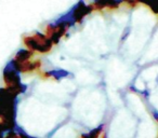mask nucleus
I'll return each instance as SVG.
<instances>
[{
	"instance_id": "1",
	"label": "nucleus",
	"mask_w": 158,
	"mask_h": 138,
	"mask_svg": "<svg viewBox=\"0 0 158 138\" xmlns=\"http://www.w3.org/2000/svg\"><path fill=\"white\" fill-rule=\"evenodd\" d=\"M18 96L13 95L6 88H0V121L9 129L13 131L16 126Z\"/></svg>"
},
{
	"instance_id": "2",
	"label": "nucleus",
	"mask_w": 158,
	"mask_h": 138,
	"mask_svg": "<svg viewBox=\"0 0 158 138\" xmlns=\"http://www.w3.org/2000/svg\"><path fill=\"white\" fill-rule=\"evenodd\" d=\"M2 77L6 85L5 88L15 96L24 94L27 91V85L22 83V81H21V73L18 70L13 58L8 61L7 65L5 66L2 71Z\"/></svg>"
},
{
	"instance_id": "3",
	"label": "nucleus",
	"mask_w": 158,
	"mask_h": 138,
	"mask_svg": "<svg viewBox=\"0 0 158 138\" xmlns=\"http://www.w3.org/2000/svg\"><path fill=\"white\" fill-rule=\"evenodd\" d=\"M23 41L26 48L34 53H48L53 46L51 40L41 33H35L31 36H26L24 37Z\"/></svg>"
},
{
	"instance_id": "4",
	"label": "nucleus",
	"mask_w": 158,
	"mask_h": 138,
	"mask_svg": "<svg viewBox=\"0 0 158 138\" xmlns=\"http://www.w3.org/2000/svg\"><path fill=\"white\" fill-rule=\"evenodd\" d=\"M69 25L66 23H51L46 28V36L51 40L53 44H57L61 40V38L66 34L67 29L69 28Z\"/></svg>"
},
{
	"instance_id": "5",
	"label": "nucleus",
	"mask_w": 158,
	"mask_h": 138,
	"mask_svg": "<svg viewBox=\"0 0 158 138\" xmlns=\"http://www.w3.org/2000/svg\"><path fill=\"white\" fill-rule=\"evenodd\" d=\"M72 9L75 23H80L90 12H92L94 10L92 3L91 5H86V2H84V1L77 2Z\"/></svg>"
},
{
	"instance_id": "6",
	"label": "nucleus",
	"mask_w": 158,
	"mask_h": 138,
	"mask_svg": "<svg viewBox=\"0 0 158 138\" xmlns=\"http://www.w3.org/2000/svg\"><path fill=\"white\" fill-rule=\"evenodd\" d=\"M34 56V52L29 51L28 49H20V50L16 52L14 59L19 63H24V61H31Z\"/></svg>"
},
{
	"instance_id": "7",
	"label": "nucleus",
	"mask_w": 158,
	"mask_h": 138,
	"mask_svg": "<svg viewBox=\"0 0 158 138\" xmlns=\"http://www.w3.org/2000/svg\"><path fill=\"white\" fill-rule=\"evenodd\" d=\"M70 75L69 71L65 70V69H51V70H48L44 73V76L49 78H54L56 80H61L64 79V78H67L68 76Z\"/></svg>"
},
{
	"instance_id": "8",
	"label": "nucleus",
	"mask_w": 158,
	"mask_h": 138,
	"mask_svg": "<svg viewBox=\"0 0 158 138\" xmlns=\"http://www.w3.org/2000/svg\"><path fill=\"white\" fill-rule=\"evenodd\" d=\"M103 128H104L103 124L99 125V126L95 127L92 131H90L89 133L84 134V135L81 136V138H100L102 134H103Z\"/></svg>"
},
{
	"instance_id": "9",
	"label": "nucleus",
	"mask_w": 158,
	"mask_h": 138,
	"mask_svg": "<svg viewBox=\"0 0 158 138\" xmlns=\"http://www.w3.org/2000/svg\"><path fill=\"white\" fill-rule=\"evenodd\" d=\"M11 129H9L7 126H6L5 124H3L1 121H0V138H5L6 134L8 133V132H10Z\"/></svg>"
},
{
	"instance_id": "10",
	"label": "nucleus",
	"mask_w": 158,
	"mask_h": 138,
	"mask_svg": "<svg viewBox=\"0 0 158 138\" xmlns=\"http://www.w3.org/2000/svg\"><path fill=\"white\" fill-rule=\"evenodd\" d=\"M147 6H148V7L151 8V10L154 12V13L158 14V1H153V2H148V3H147Z\"/></svg>"
},
{
	"instance_id": "11",
	"label": "nucleus",
	"mask_w": 158,
	"mask_h": 138,
	"mask_svg": "<svg viewBox=\"0 0 158 138\" xmlns=\"http://www.w3.org/2000/svg\"><path fill=\"white\" fill-rule=\"evenodd\" d=\"M5 138H21V136L19 135V134L16 133V132L13 129V131H10V132H8V133L6 134Z\"/></svg>"
},
{
	"instance_id": "12",
	"label": "nucleus",
	"mask_w": 158,
	"mask_h": 138,
	"mask_svg": "<svg viewBox=\"0 0 158 138\" xmlns=\"http://www.w3.org/2000/svg\"><path fill=\"white\" fill-rule=\"evenodd\" d=\"M152 114H153L154 119H155V120L158 122V111H157V110H155V109L152 110Z\"/></svg>"
},
{
	"instance_id": "13",
	"label": "nucleus",
	"mask_w": 158,
	"mask_h": 138,
	"mask_svg": "<svg viewBox=\"0 0 158 138\" xmlns=\"http://www.w3.org/2000/svg\"><path fill=\"white\" fill-rule=\"evenodd\" d=\"M129 33H130V28H127V31H126V33H123V38H121V41H123V40L127 39Z\"/></svg>"
}]
</instances>
